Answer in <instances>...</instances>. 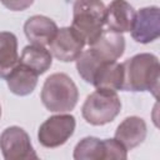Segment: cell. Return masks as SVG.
<instances>
[{"mask_svg": "<svg viewBox=\"0 0 160 160\" xmlns=\"http://www.w3.org/2000/svg\"><path fill=\"white\" fill-rule=\"evenodd\" d=\"M75 160H106L105 140L94 136L81 139L74 149Z\"/></svg>", "mask_w": 160, "mask_h": 160, "instance_id": "17", "label": "cell"}, {"mask_svg": "<svg viewBox=\"0 0 160 160\" xmlns=\"http://www.w3.org/2000/svg\"><path fill=\"white\" fill-rule=\"evenodd\" d=\"M85 45L81 36L71 26H66L58 29L54 39L49 44V51L58 60L70 62L79 58Z\"/></svg>", "mask_w": 160, "mask_h": 160, "instance_id": "7", "label": "cell"}, {"mask_svg": "<svg viewBox=\"0 0 160 160\" xmlns=\"http://www.w3.org/2000/svg\"><path fill=\"white\" fill-rule=\"evenodd\" d=\"M0 116H1V106H0Z\"/></svg>", "mask_w": 160, "mask_h": 160, "instance_id": "19", "label": "cell"}, {"mask_svg": "<svg viewBox=\"0 0 160 160\" xmlns=\"http://www.w3.org/2000/svg\"><path fill=\"white\" fill-rule=\"evenodd\" d=\"M105 9L101 0H75L74 2L71 28L89 46L104 30Z\"/></svg>", "mask_w": 160, "mask_h": 160, "instance_id": "3", "label": "cell"}, {"mask_svg": "<svg viewBox=\"0 0 160 160\" xmlns=\"http://www.w3.org/2000/svg\"><path fill=\"white\" fill-rule=\"evenodd\" d=\"M42 105L52 112L71 111L78 104L79 91L72 79L64 72L48 76L41 90Z\"/></svg>", "mask_w": 160, "mask_h": 160, "instance_id": "2", "label": "cell"}, {"mask_svg": "<svg viewBox=\"0 0 160 160\" xmlns=\"http://www.w3.org/2000/svg\"><path fill=\"white\" fill-rule=\"evenodd\" d=\"M124 91H150L155 98L159 94L160 64L154 54L141 52L125 60L122 64Z\"/></svg>", "mask_w": 160, "mask_h": 160, "instance_id": "1", "label": "cell"}, {"mask_svg": "<svg viewBox=\"0 0 160 160\" xmlns=\"http://www.w3.org/2000/svg\"><path fill=\"white\" fill-rule=\"evenodd\" d=\"M58 29L59 28L55 21L44 15H34L24 24V32L29 41L41 46L49 45L51 42Z\"/></svg>", "mask_w": 160, "mask_h": 160, "instance_id": "11", "label": "cell"}, {"mask_svg": "<svg viewBox=\"0 0 160 160\" xmlns=\"http://www.w3.org/2000/svg\"><path fill=\"white\" fill-rule=\"evenodd\" d=\"M121 110V101L115 90L96 89L82 104L81 114L86 122L100 126L111 122Z\"/></svg>", "mask_w": 160, "mask_h": 160, "instance_id": "4", "label": "cell"}, {"mask_svg": "<svg viewBox=\"0 0 160 160\" xmlns=\"http://www.w3.org/2000/svg\"><path fill=\"white\" fill-rule=\"evenodd\" d=\"M131 36L136 42L149 44L160 36V9L148 6L140 9L131 28Z\"/></svg>", "mask_w": 160, "mask_h": 160, "instance_id": "8", "label": "cell"}, {"mask_svg": "<svg viewBox=\"0 0 160 160\" xmlns=\"http://www.w3.org/2000/svg\"><path fill=\"white\" fill-rule=\"evenodd\" d=\"M91 51L104 62L116 61L125 50V39L121 32L102 30L100 36L90 45Z\"/></svg>", "mask_w": 160, "mask_h": 160, "instance_id": "9", "label": "cell"}, {"mask_svg": "<svg viewBox=\"0 0 160 160\" xmlns=\"http://www.w3.org/2000/svg\"><path fill=\"white\" fill-rule=\"evenodd\" d=\"M1 4L12 11H22L34 2V0H0Z\"/></svg>", "mask_w": 160, "mask_h": 160, "instance_id": "18", "label": "cell"}, {"mask_svg": "<svg viewBox=\"0 0 160 160\" xmlns=\"http://www.w3.org/2000/svg\"><path fill=\"white\" fill-rule=\"evenodd\" d=\"M135 10L126 0H112L105 9V25L116 32L131 30L135 20Z\"/></svg>", "mask_w": 160, "mask_h": 160, "instance_id": "10", "label": "cell"}, {"mask_svg": "<svg viewBox=\"0 0 160 160\" xmlns=\"http://www.w3.org/2000/svg\"><path fill=\"white\" fill-rule=\"evenodd\" d=\"M19 61L18 39L10 31H0V78L6 75Z\"/></svg>", "mask_w": 160, "mask_h": 160, "instance_id": "15", "label": "cell"}, {"mask_svg": "<svg viewBox=\"0 0 160 160\" xmlns=\"http://www.w3.org/2000/svg\"><path fill=\"white\" fill-rule=\"evenodd\" d=\"M96 89H108V90H121L122 85V65L111 61L101 65L96 71L92 82Z\"/></svg>", "mask_w": 160, "mask_h": 160, "instance_id": "16", "label": "cell"}, {"mask_svg": "<svg viewBox=\"0 0 160 160\" xmlns=\"http://www.w3.org/2000/svg\"><path fill=\"white\" fill-rule=\"evenodd\" d=\"M0 150L6 160L38 159L30 136L20 126H9L0 135Z\"/></svg>", "mask_w": 160, "mask_h": 160, "instance_id": "6", "label": "cell"}, {"mask_svg": "<svg viewBox=\"0 0 160 160\" xmlns=\"http://www.w3.org/2000/svg\"><path fill=\"white\" fill-rule=\"evenodd\" d=\"M5 79L8 88L12 94L26 96L35 90L39 74L18 61V64L12 68V70L6 75Z\"/></svg>", "mask_w": 160, "mask_h": 160, "instance_id": "13", "label": "cell"}, {"mask_svg": "<svg viewBox=\"0 0 160 160\" xmlns=\"http://www.w3.org/2000/svg\"><path fill=\"white\" fill-rule=\"evenodd\" d=\"M146 124L139 116L124 119L115 131V139L126 149L131 150L139 146L146 138Z\"/></svg>", "mask_w": 160, "mask_h": 160, "instance_id": "12", "label": "cell"}, {"mask_svg": "<svg viewBox=\"0 0 160 160\" xmlns=\"http://www.w3.org/2000/svg\"><path fill=\"white\" fill-rule=\"evenodd\" d=\"M75 118L70 114L50 116L39 128V142L44 148H58L70 139L75 131Z\"/></svg>", "mask_w": 160, "mask_h": 160, "instance_id": "5", "label": "cell"}, {"mask_svg": "<svg viewBox=\"0 0 160 160\" xmlns=\"http://www.w3.org/2000/svg\"><path fill=\"white\" fill-rule=\"evenodd\" d=\"M19 62L41 75L51 66L52 55L48 49H45V46L31 44L22 49Z\"/></svg>", "mask_w": 160, "mask_h": 160, "instance_id": "14", "label": "cell"}]
</instances>
